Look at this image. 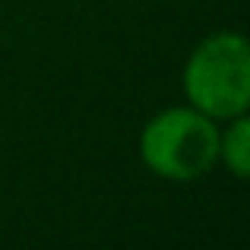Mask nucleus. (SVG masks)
<instances>
[{"label":"nucleus","mask_w":250,"mask_h":250,"mask_svg":"<svg viewBox=\"0 0 250 250\" xmlns=\"http://www.w3.org/2000/svg\"><path fill=\"white\" fill-rule=\"evenodd\" d=\"M190 104L212 121H231L250 108V48L238 32H219L196 44L184 67Z\"/></svg>","instance_id":"1"},{"label":"nucleus","mask_w":250,"mask_h":250,"mask_svg":"<svg viewBox=\"0 0 250 250\" xmlns=\"http://www.w3.org/2000/svg\"><path fill=\"white\" fill-rule=\"evenodd\" d=\"M140 159L159 177L196 181L219 162V127L193 104L168 108L143 127Z\"/></svg>","instance_id":"2"},{"label":"nucleus","mask_w":250,"mask_h":250,"mask_svg":"<svg viewBox=\"0 0 250 250\" xmlns=\"http://www.w3.org/2000/svg\"><path fill=\"white\" fill-rule=\"evenodd\" d=\"M219 159L241 181L250 174V121H247V114L231 117L228 130L219 133Z\"/></svg>","instance_id":"3"}]
</instances>
